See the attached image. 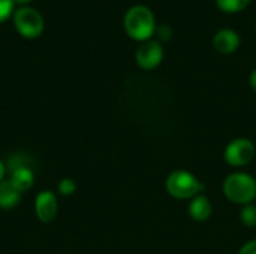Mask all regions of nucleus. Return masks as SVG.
I'll use <instances>...</instances> for the list:
<instances>
[{
  "instance_id": "obj_1",
  "label": "nucleus",
  "mask_w": 256,
  "mask_h": 254,
  "mask_svg": "<svg viewBox=\"0 0 256 254\" xmlns=\"http://www.w3.org/2000/svg\"><path fill=\"white\" fill-rule=\"evenodd\" d=\"M222 190L225 198L236 205L244 207L254 204L256 199V178L246 172H232L225 178Z\"/></svg>"
},
{
  "instance_id": "obj_2",
  "label": "nucleus",
  "mask_w": 256,
  "mask_h": 254,
  "mask_svg": "<svg viewBox=\"0 0 256 254\" xmlns=\"http://www.w3.org/2000/svg\"><path fill=\"white\" fill-rule=\"evenodd\" d=\"M165 189L170 196L178 201L194 199L195 196L201 195L204 190L202 183L198 180L195 174L186 169H177L172 171L165 181Z\"/></svg>"
},
{
  "instance_id": "obj_3",
  "label": "nucleus",
  "mask_w": 256,
  "mask_h": 254,
  "mask_svg": "<svg viewBox=\"0 0 256 254\" xmlns=\"http://www.w3.org/2000/svg\"><path fill=\"white\" fill-rule=\"evenodd\" d=\"M124 28L130 37L136 40H147L156 28L154 15L150 7L144 4L129 7L124 15Z\"/></svg>"
},
{
  "instance_id": "obj_4",
  "label": "nucleus",
  "mask_w": 256,
  "mask_h": 254,
  "mask_svg": "<svg viewBox=\"0 0 256 254\" xmlns=\"http://www.w3.org/2000/svg\"><path fill=\"white\" fill-rule=\"evenodd\" d=\"M14 25L16 31L27 37V39H34L42 34L45 22L39 10L30 6H21L14 12Z\"/></svg>"
},
{
  "instance_id": "obj_5",
  "label": "nucleus",
  "mask_w": 256,
  "mask_h": 254,
  "mask_svg": "<svg viewBox=\"0 0 256 254\" xmlns=\"http://www.w3.org/2000/svg\"><path fill=\"white\" fill-rule=\"evenodd\" d=\"M256 157L255 142L249 138H236L225 147L224 159L231 168H243Z\"/></svg>"
},
{
  "instance_id": "obj_6",
  "label": "nucleus",
  "mask_w": 256,
  "mask_h": 254,
  "mask_svg": "<svg viewBox=\"0 0 256 254\" xmlns=\"http://www.w3.org/2000/svg\"><path fill=\"white\" fill-rule=\"evenodd\" d=\"M162 58H164V48L156 40H146L144 43L140 45L135 54V60L138 66L146 70H150L159 66Z\"/></svg>"
},
{
  "instance_id": "obj_7",
  "label": "nucleus",
  "mask_w": 256,
  "mask_h": 254,
  "mask_svg": "<svg viewBox=\"0 0 256 254\" xmlns=\"http://www.w3.org/2000/svg\"><path fill=\"white\" fill-rule=\"evenodd\" d=\"M34 211L38 219L42 223H50L56 219L58 213V202L57 195L51 190L39 192L34 199Z\"/></svg>"
},
{
  "instance_id": "obj_8",
  "label": "nucleus",
  "mask_w": 256,
  "mask_h": 254,
  "mask_svg": "<svg viewBox=\"0 0 256 254\" xmlns=\"http://www.w3.org/2000/svg\"><path fill=\"white\" fill-rule=\"evenodd\" d=\"M188 213L189 217L196 222V223H204L207 222L212 214H213V205L212 201L204 196V195H198L194 199H190V204L188 207Z\"/></svg>"
},
{
  "instance_id": "obj_9",
  "label": "nucleus",
  "mask_w": 256,
  "mask_h": 254,
  "mask_svg": "<svg viewBox=\"0 0 256 254\" xmlns=\"http://www.w3.org/2000/svg\"><path fill=\"white\" fill-rule=\"evenodd\" d=\"M213 43H214V48L219 52L230 54V52H232V51H236L238 48V45H240V36L232 28H220L214 34Z\"/></svg>"
},
{
  "instance_id": "obj_10",
  "label": "nucleus",
  "mask_w": 256,
  "mask_h": 254,
  "mask_svg": "<svg viewBox=\"0 0 256 254\" xmlns=\"http://www.w3.org/2000/svg\"><path fill=\"white\" fill-rule=\"evenodd\" d=\"M9 181L14 184V187L20 192H28L33 184H34V172L33 168L28 166H22V168H16L14 171L9 172Z\"/></svg>"
},
{
  "instance_id": "obj_11",
  "label": "nucleus",
  "mask_w": 256,
  "mask_h": 254,
  "mask_svg": "<svg viewBox=\"0 0 256 254\" xmlns=\"http://www.w3.org/2000/svg\"><path fill=\"white\" fill-rule=\"evenodd\" d=\"M21 195L8 180L0 183V210H12L20 204Z\"/></svg>"
},
{
  "instance_id": "obj_12",
  "label": "nucleus",
  "mask_w": 256,
  "mask_h": 254,
  "mask_svg": "<svg viewBox=\"0 0 256 254\" xmlns=\"http://www.w3.org/2000/svg\"><path fill=\"white\" fill-rule=\"evenodd\" d=\"M240 222L246 228H256V204H248L240 210Z\"/></svg>"
},
{
  "instance_id": "obj_13",
  "label": "nucleus",
  "mask_w": 256,
  "mask_h": 254,
  "mask_svg": "<svg viewBox=\"0 0 256 254\" xmlns=\"http://www.w3.org/2000/svg\"><path fill=\"white\" fill-rule=\"evenodd\" d=\"M216 3L225 12H238L248 6L249 0H216Z\"/></svg>"
},
{
  "instance_id": "obj_14",
  "label": "nucleus",
  "mask_w": 256,
  "mask_h": 254,
  "mask_svg": "<svg viewBox=\"0 0 256 254\" xmlns=\"http://www.w3.org/2000/svg\"><path fill=\"white\" fill-rule=\"evenodd\" d=\"M57 192L62 196H72L76 192V183L72 178H63L57 186Z\"/></svg>"
},
{
  "instance_id": "obj_15",
  "label": "nucleus",
  "mask_w": 256,
  "mask_h": 254,
  "mask_svg": "<svg viewBox=\"0 0 256 254\" xmlns=\"http://www.w3.org/2000/svg\"><path fill=\"white\" fill-rule=\"evenodd\" d=\"M14 0H0V22L6 21L10 15H14Z\"/></svg>"
},
{
  "instance_id": "obj_16",
  "label": "nucleus",
  "mask_w": 256,
  "mask_h": 254,
  "mask_svg": "<svg viewBox=\"0 0 256 254\" xmlns=\"http://www.w3.org/2000/svg\"><path fill=\"white\" fill-rule=\"evenodd\" d=\"M158 36L160 40H170L172 37V28L168 24H162L158 27Z\"/></svg>"
},
{
  "instance_id": "obj_17",
  "label": "nucleus",
  "mask_w": 256,
  "mask_h": 254,
  "mask_svg": "<svg viewBox=\"0 0 256 254\" xmlns=\"http://www.w3.org/2000/svg\"><path fill=\"white\" fill-rule=\"evenodd\" d=\"M238 254H256V240L248 241V243L240 249Z\"/></svg>"
},
{
  "instance_id": "obj_18",
  "label": "nucleus",
  "mask_w": 256,
  "mask_h": 254,
  "mask_svg": "<svg viewBox=\"0 0 256 254\" xmlns=\"http://www.w3.org/2000/svg\"><path fill=\"white\" fill-rule=\"evenodd\" d=\"M4 175H6V165L0 160V183L4 181Z\"/></svg>"
},
{
  "instance_id": "obj_19",
  "label": "nucleus",
  "mask_w": 256,
  "mask_h": 254,
  "mask_svg": "<svg viewBox=\"0 0 256 254\" xmlns=\"http://www.w3.org/2000/svg\"><path fill=\"white\" fill-rule=\"evenodd\" d=\"M250 87L256 91V69L250 73Z\"/></svg>"
},
{
  "instance_id": "obj_20",
  "label": "nucleus",
  "mask_w": 256,
  "mask_h": 254,
  "mask_svg": "<svg viewBox=\"0 0 256 254\" xmlns=\"http://www.w3.org/2000/svg\"><path fill=\"white\" fill-rule=\"evenodd\" d=\"M32 0H14L15 4H20V6H26L27 3H30Z\"/></svg>"
}]
</instances>
